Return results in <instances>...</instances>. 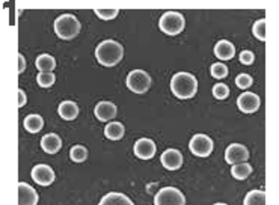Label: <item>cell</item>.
<instances>
[{
  "label": "cell",
  "mask_w": 279,
  "mask_h": 205,
  "mask_svg": "<svg viewBox=\"0 0 279 205\" xmlns=\"http://www.w3.org/2000/svg\"><path fill=\"white\" fill-rule=\"evenodd\" d=\"M95 57L98 64L103 67H115L118 65L124 57V47L121 43H116L113 39H106L100 43L95 49Z\"/></svg>",
  "instance_id": "1"
},
{
  "label": "cell",
  "mask_w": 279,
  "mask_h": 205,
  "mask_svg": "<svg viewBox=\"0 0 279 205\" xmlns=\"http://www.w3.org/2000/svg\"><path fill=\"white\" fill-rule=\"evenodd\" d=\"M170 91L177 98L189 100L198 92V80L190 73H177L170 78Z\"/></svg>",
  "instance_id": "2"
},
{
  "label": "cell",
  "mask_w": 279,
  "mask_h": 205,
  "mask_svg": "<svg viewBox=\"0 0 279 205\" xmlns=\"http://www.w3.org/2000/svg\"><path fill=\"white\" fill-rule=\"evenodd\" d=\"M80 22L71 15V14H63L55 20V32L56 35L62 39H73L80 33Z\"/></svg>",
  "instance_id": "3"
},
{
  "label": "cell",
  "mask_w": 279,
  "mask_h": 205,
  "mask_svg": "<svg viewBox=\"0 0 279 205\" xmlns=\"http://www.w3.org/2000/svg\"><path fill=\"white\" fill-rule=\"evenodd\" d=\"M186 20L183 17V14L177 12V11H167L165 12L160 20H159V27L163 33L166 35H178L184 30Z\"/></svg>",
  "instance_id": "4"
},
{
  "label": "cell",
  "mask_w": 279,
  "mask_h": 205,
  "mask_svg": "<svg viewBox=\"0 0 279 205\" xmlns=\"http://www.w3.org/2000/svg\"><path fill=\"white\" fill-rule=\"evenodd\" d=\"M127 88L135 94H143L151 88V77L143 70H133L127 76Z\"/></svg>",
  "instance_id": "5"
},
{
  "label": "cell",
  "mask_w": 279,
  "mask_h": 205,
  "mask_svg": "<svg viewBox=\"0 0 279 205\" xmlns=\"http://www.w3.org/2000/svg\"><path fill=\"white\" fill-rule=\"evenodd\" d=\"M154 204L156 205H184L186 204V198L184 195L175 189V187H163L162 190H159V193L154 198Z\"/></svg>",
  "instance_id": "6"
},
{
  "label": "cell",
  "mask_w": 279,
  "mask_h": 205,
  "mask_svg": "<svg viewBox=\"0 0 279 205\" xmlns=\"http://www.w3.org/2000/svg\"><path fill=\"white\" fill-rule=\"evenodd\" d=\"M189 148L198 157H208L213 151V140L207 134H195L189 144Z\"/></svg>",
  "instance_id": "7"
},
{
  "label": "cell",
  "mask_w": 279,
  "mask_h": 205,
  "mask_svg": "<svg viewBox=\"0 0 279 205\" xmlns=\"http://www.w3.org/2000/svg\"><path fill=\"white\" fill-rule=\"evenodd\" d=\"M249 158V151L245 145L242 144H231L226 151H225V160L229 165H237L243 163Z\"/></svg>",
  "instance_id": "8"
},
{
  "label": "cell",
  "mask_w": 279,
  "mask_h": 205,
  "mask_svg": "<svg viewBox=\"0 0 279 205\" xmlns=\"http://www.w3.org/2000/svg\"><path fill=\"white\" fill-rule=\"evenodd\" d=\"M260 97L253 92H243L239 98H237V106L243 113H255L260 109Z\"/></svg>",
  "instance_id": "9"
},
{
  "label": "cell",
  "mask_w": 279,
  "mask_h": 205,
  "mask_svg": "<svg viewBox=\"0 0 279 205\" xmlns=\"http://www.w3.org/2000/svg\"><path fill=\"white\" fill-rule=\"evenodd\" d=\"M32 178L39 186H50L55 181V172L47 165H36L32 169Z\"/></svg>",
  "instance_id": "10"
},
{
  "label": "cell",
  "mask_w": 279,
  "mask_h": 205,
  "mask_svg": "<svg viewBox=\"0 0 279 205\" xmlns=\"http://www.w3.org/2000/svg\"><path fill=\"white\" fill-rule=\"evenodd\" d=\"M135 154L136 157H139L142 160H149L156 155V144L151 140V139H139L136 144H135Z\"/></svg>",
  "instance_id": "11"
},
{
  "label": "cell",
  "mask_w": 279,
  "mask_h": 205,
  "mask_svg": "<svg viewBox=\"0 0 279 205\" xmlns=\"http://www.w3.org/2000/svg\"><path fill=\"white\" fill-rule=\"evenodd\" d=\"M162 165L169 171H177L183 165V154L178 150H166L160 157Z\"/></svg>",
  "instance_id": "12"
},
{
  "label": "cell",
  "mask_w": 279,
  "mask_h": 205,
  "mask_svg": "<svg viewBox=\"0 0 279 205\" xmlns=\"http://www.w3.org/2000/svg\"><path fill=\"white\" fill-rule=\"evenodd\" d=\"M38 193L33 187L26 182H18V204L20 205H36L38 204Z\"/></svg>",
  "instance_id": "13"
},
{
  "label": "cell",
  "mask_w": 279,
  "mask_h": 205,
  "mask_svg": "<svg viewBox=\"0 0 279 205\" xmlns=\"http://www.w3.org/2000/svg\"><path fill=\"white\" fill-rule=\"evenodd\" d=\"M94 113H95V116H97L98 121L108 122V121H111V119H113V118L116 116V106L111 101L98 102V104L95 106Z\"/></svg>",
  "instance_id": "14"
},
{
  "label": "cell",
  "mask_w": 279,
  "mask_h": 205,
  "mask_svg": "<svg viewBox=\"0 0 279 205\" xmlns=\"http://www.w3.org/2000/svg\"><path fill=\"white\" fill-rule=\"evenodd\" d=\"M41 148L47 154H56L62 148V139L55 133H49L41 139Z\"/></svg>",
  "instance_id": "15"
},
{
  "label": "cell",
  "mask_w": 279,
  "mask_h": 205,
  "mask_svg": "<svg viewBox=\"0 0 279 205\" xmlns=\"http://www.w3.org/2000/svg\"><path fill=\"white\" fill-rule=\"evenodd\" d=\"M214 56L222 59V60H229L235 56V47L232 43L221 39L216 46H214Z\"/></svg>",
  "instance_id": "16"
},
{
  "label": "cell",
  "mask_w": 279,
  "mask_h": 205,
  "mask_svg": "<svg viewBox=\"0 0 279 205\" xmlns=\"http://www.w3.org/2000/svg\"><path fill=\"white\" fill-rule=\"evenodd\" d=\"M57 112L65 121H73L79 115V106L74 101H63L59 104Z\"/></svg>",
  "instance_id": "17"
},
{
  "label": "cell",
  "mask_w": 279,
  "mask_h": 205,
  "mask_svg": "<svg viewBox=\"0 0 279 205\" xmlns=\"http://www.w3.org/2000/svg\"><path fill=\"white\" fill-rule=\"evenodd\" d=\"M100 205H133L132 199L122 193H116V192H112L108 193L101 201Z\"/></svg>",
  "instance_id": "18"
},
{
  "label": "cell",
  "mask_w": 279,
  "mask_h": 205,
  "mask_svg": "<svg viewBox=\"0 0 279 205\" xmlns=\"http://www.w3.org/2000/svg\"><path fill=\"white\" fill-rule=\"evenodd\" d=\"M35 65L41 73H52L55 70L56 60L50 54H39L35 60Z\"/></svg>",
  "instance_id": "19"
},
{
  "label": "cell",
  "mask_w": 279,
  "mask_h": 205,
  "mask_svg": "<svg viewBox=\"0 0 279 205\" xmlns=\"http://www.w3.org/2000/svg\"><path fill=\"white\" fill-rule=\"evenodd\" d=\"M23 126H25V128L28 130L29 133H38L44 127V119L39 115L33 113V115H29V116L25 118Z\"/></svg>",
  "instance_id": "20"
},
{
  "label": "cell",
  "mask_w": 279,
  "mask_h": 205,
  "mask_svg": "<svg viewBox=\"0 0 279 205\" xmlns=\"http://www.w3.org/2000/svg\"><path fill=\"white\" fill-rule=\"evenodd\" d=\"M124 133H125V128H124V126L121 122H111V124H108L104 127V136L108 139H111V140L122 139Z\"/></svg>",
  "instance_id": "21"
},
{
  "label": "cell",
  "mask_w": 279,
  "mask_h": 205,
  "mask_svg": "<svg viewBox=\"0 0 279 205\" xmlns=\"http://www.w3.org/2000/svg\"><path fill=\"white\" fill-rule=\"evenodd\" d=\"M231 174H232V177L235 179H246L252 174V166L249 163H246V161L232 165Z\"/></svg>",
  "instance_id": "22"
},
{
  "label": "cell",
  "mask_w": 279,
  "mask_h": 205,
  "mask_svg": "<svg viewBox=\"0 0 279 205\" xmlns=\"http://www.w3.org/2000/svg\"><path fill=\"white\" fill-rule=\"evenodd\" d=\"M245 205H266L267 204V198H266V193L263 190H251L245 201H243Z\"/></svg>",
  "instance_id": "23"
},
{
  "label": "cell",
  "mask_w": 279,
  "mask_h": 205,
  "mask_svg": "<svg viewBox=\"0 0 279 205\" xmlns=\"http://www.w3.org/2000/svg\"><path fill=\"white\" fill-rule=\"evenodd\" d=\"M70 157H71L73 161L82 163V161H84L88 158V150L84 147H82V145H76V147H73L70 150Z\"/></svg>",
  "instance_id": "24"
},
{
  "label": "cell",
  "mask_w": 279,
  "mask_h": 205,
  "mask_svg": "<svg viewBox=\"0 0 279 205\" xmlns=\"http://www.w3.org/2000/svg\"><path fill=\"white\" fill-rule=\"evenodd\" d=\"M252 33L256 39L260 41H266V18H261L258 22H255V25L252 27Z\"/></svg>",
  "instance_id": "25"
},
{
  "label": "cell",
  "mask_w": 279,
  "mask_h": 205,
  "mask_svg": "<svg viewBox=\"0 0 279 205\" xmlns=\"http://www.w3.org/2000/svg\"><path fill=\"white\" fill-rule=\"evenodd\" d=\"M56 77L53 73H39L36 77V81L41 88H50L55 83Z\"/></svg>",
  "instance_id": "26"
},
{
  "label": "cell",
  "mask_w": 279,
  "mask_h": 205,
  "mask_svg": "<svg viewBox=\"0 0 279 205\" xmlns=\"http://www.w3.org/2000/svg\"><path fill=\"white\" fill-rule=\"evenodd\" d=\"M213 95L218 100H225L229 95V88L225 83H216L213 86Z\"/></svg>",
  "instance_id": "27"
},
{
  "label": "cell",
  "mask_w": 279,
  "mask_h": 205,
  "mask_svg": "<svg viewBox=\"0 0 279 205\" xmlns=\"http://www.w3.org/2000/svg\"><path fill=\"white\" fill-rule=\"evenodd\" d=\"M211 76L214 78H225L228 76V67L225 64H221V62L213 64L211 65Z\"/></svg>",
  "instance_id": "28"
},
{
  "label": "cell",
  "mask_w": 279,
  "mask_h": 205,
  "mask_svg": "<svg viewBox=\"0 0 279 205\" xmlns=\"http://www.w3.org/2000/svg\"><path fill=\"white\" fill-rule=\"evenodd\" d=\"M95 14L98 15V18H101V20H113V18H116V15L119 14V11L118 9H104V8H98V9H95Z\"/></svg>",
  "instance_id": "29"
},
{
  "label": "cell",
  "mask_w": 279,
  "mask_h": 205,
  "mask_svg": "<svg viewBox=\"0 0 279 205\" xmlns=\"http://www.w3.org/2000/svg\"><path fill=\"white\" fill-rule=\"evenodd\" d=\"M253 80L249 74H239L235 78V85L240 88V89H248L249 86H252Z\"/></svg>",
  "instance_id": "30"
},
{
  "label": "cell",
  "mask_w": 279,
  "mask_h": 205,
  "mask_svg": "<svg viewBox=\"0 0 279 205\" xmlns=\"http://www.w3.org/2000/svg\"><path fill=\"white\" fill-rule=\"evenodd\" d=\"M240 62L243 65H252L255 62V54L251 50H243L240 53Z\"/></svg>",
  "instance_id": "31"
},
{
  "label": "cell",
  "mask_w": 279,
  "mask_h": 205,
  "mask_svg": "<svg viewBox=\"0 0 279 205\" xmlns=\"http://www.w3.org/2000/svg\"><path fill=\"white\" fill-rule=\"evenodd\" d=\"M26 104V94L23 89H18V107H23Z\"/></svg>",
  "instance_id": "32"
},
{
  "label": "cell",
  "mask_w": 279,
  "mask_h": 205,
  "mask_svg": "<svg viewBox=\"0 0 279 205\" xmlns=\"http://www.w3.org/2000/svg\"><path fill=\"white\" fill-rule=\"evenodd\" d=\"M26 68V60L23 54H18V73H23Z\"/></svg>",
  "instance_id": "33"
}]
</instances>
